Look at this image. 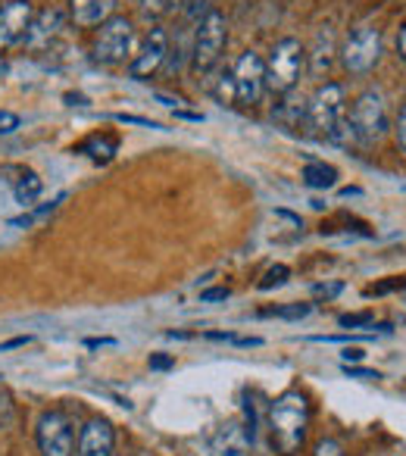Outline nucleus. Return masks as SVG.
Wrapping results in <instances>:
<instances>
[{"label": "nucleus", "instance_id": "1", "mask_svg": "<svg viewBox=\"0 0 406 456\" xmlns=\"http://www.w3.org/2000/svg\"><path fill=\"white\" fill-rule=\"evenodd\" d=\"M310 428V400L300 391H285L281 397L272 400L269 406V431L279 447V453L294 456L300 453Z\"/></svg>", "mask_w": 406, "mask_h": 456}, {"label": "nucleus", "instance_id": "2", "mask_svg": "<svg viewBox=\"0 0 406 456\" xmlns=\"http://www.w3.org/2000/svg\"><path fill=\"white\" fill-rule=\"evenodd\" d=\"M225 45H229V22L219 10H210L194 28V45H191V69L197 76L216 69V63L223 60Z\"/></svg>", "mask_w": 406, "mask_h": 456}, {"label": "nucleus", "instance_id": "3", "mask_svg": "<svg viewBox=\"0 0 406 456\" xmlns=\"http://www.w3.org/2000/svg\"><path fill=\"white\" fill-rule=\"evenodd\" d=\"M306 63V51L297 38H281L266 60V88L272 94H288L297 88Z\"/></svg>", "mask_w": 406, "mask_h": 456}, {"label": "nucleus", "instance_id": "4", "mask_svg": "<svg viewBox=\"0 0 406 456\" xmlns=\"http://www.w3.org/2000/svg\"><path fill=\"white\" fill-rule=\"evenodd\" d=\"M347 126H350V134H353L356 141H362V144H372V141H378L381 134L387 132V107H385L381 91L366 88L356 97Z\"/></svg>", "mask_w": 406, "mask_h": 456}, {"label": "nucleus", "instance_id": "5", "mask_svg": "<svg viewBox=\"0 0 406 456\" xmlns=\"http://www.w3.org/2000/svg\"><path fill=\"white\" fill-rule=\"evenodd\" d=\"M381 60V35L372 26H360L341 47V63L350 76H369Z\"/></svg>", "mask_w": 406, "mask_h": 456}, {"label": "nucleus", "instance_id": "6", "mask_svg": "<svg viewBox=\"0 0 406 456\" xmlns=\"http://www.w3.org/2000/svg\"><path fill=\"white\" fill-rule=\"evenodd\" d=\"M134 47V28L126 16H113L101 26L94 38V60L103 66H119L128 60Z\"/></svg>", "mask_w": 406, "mask_h": 456}, {"label": "nucleus", "instance_id": "7", "mask_svg": "<svg viewBox=\"0 0 406 456\" xmlns=\"http://www.w3.org/2000/svg\"><path fill=\"white\" fill-rule=\"evenodd\" d=\"M35 441H38L41 456H76L72 422L60 410L41 412L38 425H35Z\"/></svg>", "mask_w": 406, "mask_h": 456}, {"label": "nucleus", "instance_id": "8", "mask_svg": "<svg viewBox=\"0 0 406 456\" xmlns=\"http://www.w3.org/2000/svg\"><path fill=\"white\" fill-rule=\"evenodd\" d=\"M306 119L319 134L335 138L337 126L344 122V88L337 82H329L313 94L310 107H306Z\"/></svg>", "mask_w": 406, "mask_h": 456}, {"label": "nucleus", "instance_id": "9", "mask_svg": "<svg viewBox=\"0 0 406 456\" xmlns=\"http://www.w3.org/2000/svg\"><path fill=\"white\" fill-rule=\"evenodd\" d=\"M231 78H235V101L241 107H254L266 91V60L254 51L241 53L231 69Z\"/></svg>", "mask_w": 406, "mask_h": 456}, {"label": "nucleus", "instance_id": "10", "mask_svg": "<svg viewBox=\"0 0 406 456\" xmlns=\"http://www.w3.org/2000/svg\"><path fill=\"white\" fill-rule=\"evenodd\" d=\"M35 20L32 0H10L0 7V51H10L13 45L26 41V32Z\"/></svg>", "mask_w": 406, "mask_h": 456}, {"label": "nucleus", "instance_id": "11", "mask_svg": "<svg viewBox=\"0 0 406 456\" xmlns=\"http://www.w3.org/2000/svg\"><path fill=\"white\" fill-rule=\"evenodd\" d=\"M166 57H169V35L163 28H150V35L141 45V53H134V60L128 63V76L134 82H144L166 63Z\"/></svg>", "mask_w": 406, "mask_h": 456}, {"label": "nucleus", "instance_id": "12", "mask_svg": "<svg viewBox=\"0 0 406 456\" xmlns=\"http://www.w3.org/2000/svg\"><path fill=\"white\" fill-rule=\"evenodd\" d=\"M113 450H116V431L107 419L85 422L82 435H78L76 456H113Z\"/></svg>", "mask_w": 406, "mask_h": 456}, {"label": "nucleus", "instance_id": "13", "mask_svg": "<svg viewBox=\"0 0 406 456\" xmlns=\"http://www.w3.org/2000/svg\"><path fill=\"white\" fill-rule=\"evenodd\" d=\"M250 444H254V431L241 422H225L216 428L210 447L216 456H248Z\"/></svg>", "mask_w": 406, "mask_h": 456}, {"label": "nucleus", "instance_id": "14", "mask_svg": "<svg viewBox=\"0 0 406 456\" xmlns=\"http://www.w3.org/2000/svg\"><path fill=\"white\" fill-rule=\"evenodd\" d=\"M63 20H66L63 10H53V7L35 13L32 26H28V32H26V47H28V51H45V47L60 35Z\"/></svg>", "mask_w": 406, "mask_h": 456}, {"label": "nucleus", "instance_id": "15", "mask_svg": "<svg viewBox=\"0 0 406 456\" xmlns=\"http://www.w3.org/2000/svg\"><path fill=\"white\" fill-rule=\"evenodd\" d=\"M119 0H69V20L78 28H97L113 20Z\"/></svg>", "mask_w": 406, "mask_h": 456}, {"label": "nucleus", "instance_id": "16", "mask_svg": "<svg viewBox=\"0 0 406 456\" xmlns=\"http://www.w3.org/2000/svg\"><path fill=\"white\" fill-rule=\"evenodd\" d=\"M116 151H119V141H116L113 134H91V138H85L82 144L76 147V153H85V157L94 159V163H110V159L116 157Z\"/></svg>", "mask_w": 406, "mask_h": 456}, {"label": "nucleus", "instance_id": "17", "mask_svg": "<svg viewBox=\"0 0 406 456\" xmlns=\"http://www.w3.org/2000/svg\"><path fill=\"white\" fill-rule=\"evenodd\" d=\"M331 53H335V35H331V28H322L316 35V47L310 53V72L316 78H322L331 69Z\"/></svg>", "mask_w": 406, "mask_h": 456}, {"label": "nucleus", "instance_id": "18", "mask_svg": "<svg viewBox=\"0 0 406 456\" xmlns=\"http://www.w3.org/2000/svg\"><path fill=\"white\" fill-rule=\"evenodd\" d=\"M45 194V178L38 175V172H32V169H22V175L16 178V184H13V197H16V203H22V207H35L38 203V197Z\"/></svg>", "mask_w": 406, "mask_h": 456}, {"label": "nucleus", "instance_id": "19", "mask_svg": "<svg viewBox=\"0 0 406 456\" xmlns=\"http://www.w3.org/2000/svg\"><path fill=\"white\" fill-rule=\"evenodd\" d=\"M304 184L306 188H313V191H329V188H335L337 184V169L335 166H329V163H319V159H313V163H306L304 166Z\"/></svg>", "mask_w": 406, "mask_h": 456}, {"label": "nucleus", "instance_id": "20", "mask_svg": "<svg viewBox=\"0 0 406 456\" xmlns=\"http://www.w3.org/2000/svg\"><path fill=\"white\" fill-rule=\"evenodd\" d=\"M60 203H63V194H60L57 200H51V203H35V207H28L22 216H16V219H10V225H13V228H32V225H38V222H45L47 216L57 213Z\"/></svg>", "mask_w": 406, "mask_h": 456}, {"label": "nucleus", "instance_id": "21", "mask_svg": "<svg viewBox=\"0 0 406 456\" xmlns=\"http://www.w3.org/2000/svg\"><path fill=\"white\" fill-rule=\"evenodd\" d=\"M288 94H291V91H288ZM288 94H285V97H288ZM306 107H310V103H304V101H291V97H288V101L281 103L279 110H275V119L288 122V126H297L300 119H306Z\"/></svg>", "mask_w": 406, "mask_h": 456}, {"label": "nucleus", "instance_id": "22", "mask_svg": "<svg viewBox=\"0 0 406 456\" xmlns=\"http://www.w3.org/2000/svg\"><path fill=\"white\" fill-rule=\"evenodd\" d=\"M184 0H138V10L147 20H159V16L172 13L175 7H182Z\"/></svg>", "mask_w": 406, "mask_h": 456}, {"label": "nucleus", "instance_id": "23", "mask_svg": "<svg viewBox=\"0 0 406 456\" xmlns=\"http://www.w3.org/2000/svg\"><path fill=\"white\" fill-rule=\"evenodd\" d=\"M288 279H291V269L281 266V263H279V266L266 269V275H263L260 285H256V288H260V291H272V288H281V285H285Z\"/></svg>", "mask_w": 406, "mask_h": 456}, {"label": "nucleus", "instance_id": "24", "mask_svg": "<svg viewBox=\"0 0 406 456\" xmlns=\"http://www.w3.org/2000/svg\"><path fill=\"white\" fill-rule=\"evenodd\" d=\"M213 94H216L219 103H238L235 101V78H231V72H225V76L219 78V85H213Z\"/></svg>", "mask_w": 406, "mask_h": 456}, {"label": "nucleus", "instance_id": "25", "mask_svg": "<svg viewBox=\"0 0 406 456\" xmlns=\"http://www.w3.org/2000/svg\"><path fill=\"white\" fill-rule=\"evenodd\" d=\"M391 291H406V275H400V279L378 281V285L366 288V297H381V294H391Z\"/></svg>", "mask_w": 406, "mask_h": 456}, {"label": "nucleus", "instance_id": "26", "mask_svg": "<svg viewBox=\"0 0 406 456\" xmlns=\"http://www.w3.org/2000/svg\"><path fill=\"white\" fill-rule=\"evenodd\" d=\"M313 304H291V306H279V310H269L266 316H275V319H304L310 316Z\"/></svg>", "mask_w": 406, "mask_h": 456}, {"label": "nucleus", "instance_id": "27", "mask_svg": "<svg viewBox=\"0 0 406 456\" xmlns=\"http://www.w3.org/2000/svg\"><path fill=\"white\" fill-rule=\"evenodd\" d=\"M344 291V281H319L313 285V297L316 300H335Z\"/></svg>", "mask_w": 406, "mask_h": 456}, {"label": "nucleus", "instance_id": "28", "mask_svg": "<svg viewBox=\"0 0 406 456\" xmlns=\"http://www.w3.org/2000/svg\"><path fill=\"white\" fill-rule=\"evenodd\" d=\"M375 322V316L369 310H362V313H347V316H341L337 319V325L341 329H362V325H372Z\"/></svg>", "mask_w": 406, "mask_h": 456}, {"label": "nucleus", "instance_id": "29", "mask_svg": "<svg viewBox=\"0 0 406 456\" xmlns=\"http://www.w3.org/2000/svg\"><path fill=\"white\" fill-rule=\"evenodd\" d=\"M313 456H347V453H344V447L335 437H322V441L316 444V450H313Z\"/></svg>", "mask_w": 406, "mask_h": 456}, {"label": "nucleus", "instance_id": "30", "mask_svg": "<svg viewBox=\"0 0 406 456\" xmlns=\"http://www.w3.org/2000/svg\"><path fill=\"white\" fill-rule=\"evenodd\" d=\"M20 126H22V119L13 110H0V134H13Z\"/></svg>", "mask_w": 406, "mask_h": 456}, {"label": "nucleus", "instance_id": "31", "mask_svg": "<svg viewBox=\"0 0 406 456\" xmlns=\"http://www.w3.org/2000/svg\"><path fill=\"white\" fill-rule=\"evenodd\" d=\"M216 300H229V288H207L200 294V304H216Z\"/></svg>", "mask_w": 406, "mask_h": 456}, {"label": "nucleus", "instance_id": "32", "mask_svg": "<svg viewBox=\"0 0 406 456\" xmlns=\"http://www.w3.org/2000/svg\"><path fill=\"white\" fill-rule=\"evenodd\" d=\"M113 119H116V122H128V126H147V128H159L157 122L144 119V116H132V113H116Z\"/></svg>", "mask_w": 406, "mask_h": 456}, {"label": "nucleus", "instance_id": "33", "mask_svg": "<svg viewBox=\"0 0 406 456\" xmlns=\"http://www.w3.org/2000/svg\"><path fill=\"white\" fill-rule=\"evenodd\" d=\"M344 375H350V379H362V381H378L381 379L378 372H369V369H356V366H344Z\"/></svg>", "mask_w": 406, "mask_h": 456}, {"label": "nucleus", "instance_id": "34", "mask_svg": "<svg viewBox=\"0 0 406 456\" xmlns=\"http://www.w3.org/2000/svg\"><path fill=\"white\" fill-rule=\"evenodd\" d=\"M394 134H397V144H400V151L406 153V107L400 110V116H397V128H394Z\"/></svg>", "mask_w": 406, "mask_h": 456}, {"label": "nucleus", "instance_id": "35", "mask_svg": "<svg viewBox=\"0 0 406 456\" xmlns=\"http://www.w3.org/2000/svg\"><path fill=\"white\" fill-rule=\"evenodd\" d=\"M26 344H32V335H22V338H10V341L0 344V350H13V347H26Z\"/></svg>", "mask_w": 406, "mask_h": 456}, {"label": "nucleus", "instance_id": "36", "mask_svg": "<svg viewBox=\"0 0 406 456\" xmlns=\"http://www.w3.org/2000/svg\"><path fill=\"white\" fill-rule=\"evenodd\" d=\"M175 366V360H172V356H150V369H172Z\"/></svg>", "mask_w": 406, "mask_h": 456}, {"label": "nucleus", "instance_id": "37", "mask_svg": "<svg viewBox=\"0 0 406 456\" xmlns=\"http://www.w3.org/2000/svg\"><path fill=\"white\" fill-rule=\"evenodd\" d=\"M175 119H184V122H203V113H191V110H178V107H175Z\"/></svg>", "mask_w": 406, "mask_h": 456}, {"label": "nucleus", "instance_id": "38", "mask_svg": "<svg viewBox=\"0 0 406 456\" xmlns=\"http://www.w3.org/2000/svg\"><path fill=\"white\" fill-rule=\"evenodd\" d=\"M344 362H360L362 360V356H366V354H362V350L360 347H347V350H344Z\"/></svg>", "mask_w": 406, "mask_h": 456}, {"label": "nucleus", "instance_id": "39", "mask_svg": "<svg viewBox=\"0 0 406 456\" xmlns=\"http://www.w3.org/2000/svg\"><path fill=\"white\" fill-rule=\"evenodd\" d=\"M397 57L406 63V26L400 28V35H397Z\"/></svg>", "mask_w": 406, "mask_h": 456}, {"label": "nucleus", "instance_id": "40", "mask_svg": "<svg viewBox=\"0 0 406 456\" xmlns=\"http://www.w3.org/2000/svg\"><path fill=\"white\" fill-rule=\"evenodd\" d=\"M85 344H88V347H113V338H88V341H85Z\"/></svg>", "mask_w": 406, "mask_h": 456}]
</instances>
